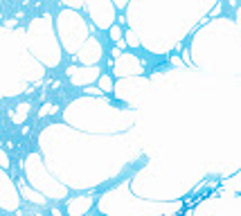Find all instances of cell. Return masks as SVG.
<instances>
[{"mask_svg": "<svg viewBox=\"0 0 241 216\" xmlns=\"http://www.w3.org/2000/svg\"><path fill=\"white\" fill-rule=\"evenodd\" d=\"M52 110H54V108H52V104H45V106H43V110H41V115H45V113H52Z\"/></svg>", "mask_w": 241, "mask_h": 216, "instance_id": "cell-2", "label": "cell"}, {"mask_svg": "<svg viewBox=\"0 0 241 216\" xmlns=\"http://www.w3.org/2000/svg\"><path fill=\"white\" fill-rule=\"evenodd\" d=\"M216 14H221V5H216L214 9H212V14H210V16H216Z\"/></svg>", "mask_w": 241, "mask_h": 216, "instance_id": "cell-5", "label": "cell"}, {"mask_svg": "<svg viewBox=\"0 0 241 216\" xmlns=\"http://www.w3.org/2000/svg\"><path fill=\"white\" fill-rule=\"evenodd\" d=\"M102 88H104V90H106V88L111 90V81H108V77H104V79H102Z\"/></svg>", "mask_w": 241, "mask_h": 216, "instance_id": "cell-3", "label": "cell"}, {"mask_svg": "<svg viewBox=\"0 0 241 216\" xmlns=\"http://www.w3.org/2000/svg\"><path fill=\"white\" fill-rule=\"evenodd\" d=\"M126 36H128V43H131V45H138V41H135V38H133V34H131V32H128Z\"/></svg>", "mask_w": 241, "mask_h": 216, "instance_id": "cell-4", "label": "cell"}, {"mask_svg": "<svg viewBox=\"0 0 241 216\" xmlns=\"http://www.w3.org/2000/svg\"><path fill=\"white\" fill-rule=\"evenodd\" d=\"M111 38H115V41H122V32H119V27H113V29H111Z\"/></svg>", "mask_w": 241, "mask_h": 216, "instance_id": "cell-1", "label": "cell"}]
</instances>
